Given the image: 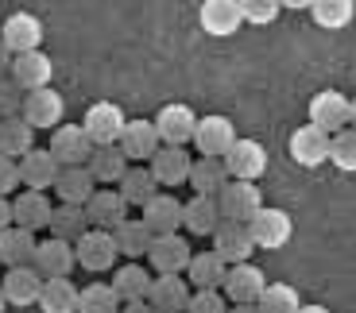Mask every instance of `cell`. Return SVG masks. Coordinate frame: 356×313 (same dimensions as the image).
Listing matches in <instances>:
<instances>
[{"mask_svg":"<svg viewBox=\"0 0 356 313\" xmlns=\"http://www.w3.org/2000/svg\"><path fill=\"white\" fill-rule=\"evenodd\" d=\"M81 124H86V132L93 135V144L105 147V144H120L128 117H124V108L116 105V101H93V105L86 108Z\"/></svg>","mask_w":356,"mask_h":313,"instance_id":"1","label":"cell"},{"mask_svg":"<svg viewBox=\"0 0 356 313\" xmlns=\"http://www.w3.org/2000/svg\"><path fill=\"white\" fill-rule=\"evenodd\" d=\"M213 251L221 255L225 263H248L252 251H256V236H252V224L248 221H229L225 217L213 232Z\"/></svg>","mask_w":356,"mask_h":313,"instance_id":"2","label":"cell"},{"mask_svg":"<svg viewBox=\"0 0 356 313\" xmlns=\"http://www.w3.org/2000/svg\"><path fill=\"white\" fill-rule=\"evenodd\" d=\"M51 151L63 167H86L89 155L97 151V144L86 132V124H58L51 132Z\"/></svg>","mask_w":356,"mask_h":313,"instance_id":"3","label":"cell"},{"mask_svg":"<svg viewBox=\"0 0 356 313\" xmlns=\"http://www.w3.org/2000/svg\"><path fill=\"white\" fill-rule=\"evenodd\" d=\"M197 120L202 117L190 105H182V101H170V105H163L155 112V128H159L163 144H170V147H186L197 132Z\"/></svg>","mask_w":356,"mask_h":313,"instance_id":"4","label":"cell"},{"mask_svg":"<svg viewBox=\"0 0 356 313\" xmlns=\"http://www.w3.org/2000/svg\"><path fill=\"white\" fill-rule=\"evenodd\" d=\"M310 124H318L321 132H330V135L345 132L353 124V101L337 90H321L310 101Z\"/></svg>","mask_w":356,"mask_h":313,"instance_id":"5","label":"cell"},{"mask_svg":"<svg viewBox=\"0 0 356 313\" xmlns=\"http://www.w3.org/2000/svg\"><path fill=\"white\" fill-rule=\"evenodd\" d=\"M0 43L8 46L12 54H27L43 46V19L35 12H12L0 24Z\"/></svg>","mask_w":356,"mask_h":313,"instance_id":"6","label":"cell"},{"mask_svg":"<svg viewBox=\"0 0 356 313\" xmlns=\"http://www.w3.org/2000/svg\"><path fill=\"white\" fill-rule=\"evenodd\" d=\"M43 282L47 275L35 267V263H24V267H8V275L0 278V290H4V298H8V305H39V298H43Z\"/></svg>","mask_w":356,"mask_h":313,"instance_id":"7","label":"cell"},{"mask_svg":"<svg viewBox=\"0 0 356 313\" xmlns=\"http://www.w3.org/2000/svg\"><path fill=\"white\" fill-rule=\"evenodd\" d=\"M241 135H236V124H232L229 117H221V112H213V117H202L197 120V132H194V147L197 155H213V159H225V155L232 151V144H236Z\"/></svg>","mask_w":356,"mask_h":313,"instance_id":"8","label":"cell"},{"mask_svg":"<svg viewBox=\"0 0 356 313\" xmlns=\"http://www.w3.org/2000/svg\"><path fill=\"white\" fill-rule=\"evenodd\" d=\"M116 255H120V248H116V236L108 232V228H89L78 240V267L93 271V275L113 271Z\"/></svg>","mask_w":356,"mask_h":313,"instance_id":"9","label":"cell"},{"mask_svg":"<svg viewBox=\"0 0 356 313\" xmlns=\"http://www.w3.org/2000/svg\"><path fill=\"white\" fill-rule=\"evenodd\" d=\"M190 260H194V251H190V244L178 232L155 236L152 251H147V263H152L155 275H186Z\"/></svg>","mask_w":356,"mask_h":313,"instance_id":"10","label":"cell"},{"mask_svg":"<svg viewBox=\"0 0 356 313\" xmlns=\"http://www.w3.org/2000/svg\"><path fill=\"white\" fill-rule=\"evenodd\" d=\"M221 201V213L229 221H252V217L264 209V197H259V186L256 182H244V178H229L225 189L217 194Z\"/></svg>","mask_w":356,"mask_h":313,"instance_id":"11","label":"cell"},{"mask_svg":"<svg viewBox=\"0 0 356 313\" xmlns=\"http://www.w3.org/2000/svg\"><path fill=\"white\" fill-rule=\"evenodd\" d=\"M31 263H35L47 278H66L74 267H78V244L63 240V236H47V240H39L35 260Z\"/></svg>","mask_w":356,"mask_h":313,"instance_id":"12","label":"cell"},{"mask_svg":"<svg viewBox=\"0 0 356 313\" xmlns=\"http://www.w3.org/2000/svg\"><path fill=\"white\" fill-rule=\"evenodd\" d=\"M248 224H252V236H256V248H264V251H279V248H286V240L294 236L291 217H286L283 209H275V205H264Z\"/></svg>","mask_w":356,"mask_h":313,"instance_id":"13","label":"cell"},{"mask_svg":"<svg viewBox=\"0 0 356 313\" xmlns=\"http://www.w3.org/2000/svg\"><path fill=\"white\" fill-rule=\"evenodd\" d=\"M330 132H321L318 124H302L291 132V159L298 167H321V162H330Z\"/></svg>","mask_w":356,"mask_h":313,"instance_id":"14","label":"cell"},{"mask_svg":"<svg viewBox=\"0 0 356 313\" xmlns=\"http://www.w3.org/2000/svg\"><path fill=\"white\" fill-rule=\"evenodd\" d=\"M128 209H132L128 197L116 186H97V194L86 201V213H89V221H93V228H108V232H113L116 224L128 221Z\"/></svg>","mask_w":356,"mask_h":313,"instance_id":"15","label":"cell"},{"mask_svg":"<svg viewBox=\"0 0 356 313\" xmlns=\"http://www.w3.org/2000/svg\"><path fill=\"white\" fill-rule=\"evenodd\" d=\"M197 19H202V31L213 39H229L241 31L244 24V12H241V0H205L202 12H197Z\"/></svg>","mask_w":356,"mask_h":313,"instance_id":"16","label":"cell"},{"mask_svg":"<svg viewBox=\"0 0 356 313\" xmlns=\"http://www.w3.org/2000/svg\"><path fill=\"white\" fill-rule=\"evenodd\" d=\"M190 298H194V287L186 275H155L152 290H147V302L159 313H186Z\"/></svg>","mask_w":356,"mask_h":313,"instance_id":"17","label":"cell"},{"mask_svg":"<svg viewBox=\"0 0 356 313\" xmlns=\"http://www.w3.org/2000/svg\"><path fill=\"white\" fill-rule=\"evenodd\" d=\"M264 287H267V275L256 267V263H232L221 290H225V298H229L232 305H241V302H259Z\"/></svg>","mask_w":356,"mask_h":313,"instance_id":"18","label":"cell"},{"mask_svg":"<svg viewBox=\"0 0 356 313\" xmlns=\"http://www.w3.org/2000/svg\"><path fill=\"white\" fill-rule=\"evenodd\" d=\"M225 167H229L232 178H244V182H259L267 170V151L259 139H236L232 151L225 155Z\"/></svg>","mask_w":356,"mask_h":313,"instance_id":"19","label":"cell"},{"mask_svg":"<svg viewBox=\"0 0 356 313\" xmlns=\"http://www.w3.org/2000/svg\"><path fill=\"white\" fill-rule=\"evenodd\" d=\"M24 117H27V124H35V128H58L63 124V117H66V101H63V93H54L51 85H43V90H31L27 93V101H24Z\"/></svg>","mask_w":356,"mask_h":313,"instance_id":"20","label":"cell"},{"mask_svg":"<svg viewBox=\"0 0 356 313\" xmlns=\"http://www.w3.org/2000/svg\"><path fill=\"white\" fill-rule=\"evenodd\" d=\"M120 147L132 162H152L155 151L163 147V135L155 128V120H128L124 135H120Z\"/></svg>","mask_w":356,"mask_h":313,"instance_id":"21","label":"cell"},{"mask_svg":"<svg viewBox=\"0 0 356 313\" xmlns=\"http://www.w3.org/2000/svg\"><path fill=\"white\" fill-rule=\"evenodd\" d=\"M19 174H24L27 189H54V182L63 174V162L54 159L51 147H35L19 159Z\"/></svg>","mask_w":356,"mask_h":313,"instance_id":"22","label":"cell"},{"mask_svg":"<svg viewBox=\"0 0 356 313\" xmlns=\"http://www.w3.org/2000/svg\"><path fill=\"white\" fill-rule=\"evenodd\" d=\"M221 221H225V213L213 194H194L186 201V209H182V228L194 236H213Z\"/></svg>","mask_w":356,"mask_h":313,"instance_id":"23","label":"cell"},{"mask_svg":"<svg viewBox=\"0 0 356 313\" xmlns=\"http://www.w3.org/2000/svg\"><path fill=\"white\" fill-rule=\"evenodd\" d=\"M147 167H152V174L159 178V186H186V182H190V170H194V159L186 155V147L163 144Z\"/></svg>","mask_w":356,"mask_h":313,"instance_id":"24","label":"cell"},{"mask_svg":"<svg viewBox=\"0 0 356 313\" xmlns=\"http://www.w3.org/2000/svg\"><path fill=\"white\" fill-rule=\"evenodd\" d=\"M182 209H186V201H178L175 194L159 189V194L143 205V221H147V228H152L155 236H167V232H178V228H182Z\"/></svg>","mask_w":356,"mask_h":313,"instance_id":"25","label":"cell"},{"mask_svg":"<svg viewBox=\"0 0 356 313\" xmlns=\"http://www.w3.org/2000/svg\"><path fill=\"white\" fill-rule=\"evenodd\" d=\"M86 167H89V174L97 178V186H120V178L128 174L132 159L124 155L120 144H105V147H97V151L89 155Z\"/></svg>","mask_w":356,"mask_h":313,"instance_id":"26","label":"cell"},{"mask_svg":"<svg viewBox=\"0 0 356 313\" xmlns=\"http://www.w3.org/2000/svg\"><path fill=\"white\" fill-rule=\"evenodd\" d=\"M12 213H16V224H24V228H47L51 224V197H47V189H24V194L12 197Z\"/></svg>","mask_w":356,"mask_h":313,"instance_id":"27","label":"cell"},{"mask_svg":"<svg viewBox=\"0 0 356 313\" xmlns=\"http://www.w3.org/2000/svg\"><path fill=\"white\" fill-rule=\"evenodd\" d=\"M12 78H16L27 93H31V90H43V85H51V78H54L51 54H43V51L16 54V62H12Z\"/></svg>","mask_w":356,"mask_h":313,"instance_id":"28","label":"cell"},{"mask_svg":"<svg viewBox=\"0 0 356 313\" xmlns=\"http://www.w3.org/2000/svg\"><path fill=\"white\" fill-rule=\"evenodd\" d=\"M225 275H229V263H225L213 248L197 251L194 260H190V267H186V278H190V287L194 290H221Z\"/></svg>","mask_w":356,"mask_h":313,"instance_id":"29","label":"cell"},{"mask_svg":"<svg viewBox=\"0 0 356 313\" xmlns=\"http://www.w3.org/2000/svg\"><path fill=\"white\" fill-rule=\"evenodd\" d=\"M27 151H35V124H27L24 112L0 120V155L24 159Z\"/></svg>","mask_w":356,"mask_h":313,"instance_id":"30","label":"cell"},{"mask_svg":"<svg viewBox=\"0 0 356 313\" xmlns=\"http://www.w3.org/2000/svg\"><path fill=\"white\" fill-rule=\"evenodd\" d=\"M35 232L31 228H24V224H12V228H4L0 232V260H4V267H24V263L35 260Z\"/></svg>","mask_w":356,"mask_h":313,"instance_id":"31","label":"cell"},{"mask_svg":"<svg viewBox=\"0 0 356 313\" xmlns=\"http://www.w3.org/2000/svg\"><path fill=\"white\" fill-rule=\"evenodd\" d=\"M54 194L66 205H86L89 197L97 194V178L89 174V167H63V174L54 182Z\"/></svg>","mask_w":356,"mask_h":313,"instance_id":"32","label":"cell"},{"mask_svg":"<svg viewBox=\"0 0 356 313\" xmlns=\"http://www.w3.org/2000/svg\"><path fill=\"white\" fill-rule=\"evenodd\" d=\"M113 236H116L120 255H128V260H143V255L152 251V244H155V232L147 228L143 217H128L124 224H116L113 228Z\"/></svg>","mask_w":356,"mask_h":313,"instance_id":"33","label":"cell"},{"mask_svg":"<svg viewBox=\"0 0 356 313\" xmlns=\"http://www.w3.org/2000/svg\"><path fill=\"white\" fill-rule=\"evenodd\" d=\"M116 189L128 197V205L143 209L155 194H159V178L152 174V167H147V162H132V167H128V174L120 178V186H116Z\"/></svg>","mask_w":356,"mask_h":313,"instance_id":"34","label":"cell"},{"mask_svg":"<svg viewBox=\"0 0 356 313\" xmlns=\"http://www.w3.org/2000/svg\"><path fill=\"white\" fill-rule=\"evenodd\" d=\"M229 167H225V159H213V155H202V159H194V170H190V182L186 186H194V194H221L225 182H229Z\"/></svg>","mask_w":356,"mask_h":313,"instance_id":"35","label":"cell"},{"mask_svg":"<svg viewBox=\"0 0 356 313\" xmlns=\"http://www.w3.org/2000/svg\"><path fill=\"white\" fill-rule=\"evenodd\" d=\"M51 236H63V240H74L78 244L81 236L93 228V221H89V213H86V205H54V213H51Z\"/></svg>","mask_w":356,"mask_h":313,"instance_id":"36","label":"cell"},{"mask_svg":"<svg viewBox=\"0 0 356 313\" xmlns=\"http://www.w3.org/2000/svg\"><path fill=\"white\" fill-rule=\"evenodd\" d=\"M78 302H81V290L70 282V275L43 282V298H39L43 313H78Z\"/></svg>","mask_w":356,"mask_h":313,"instance_id":"37","label":"cell"},{"mask_svg":"<svg viewBox=\"0 0 356 313\" xmlns=\"http://www.w3.org/2000/svg\"><path fill=\"white\" fill-rule=\"evenodd\" d=\"M152 282H155V275L147 267H140L136 260L124 263V267H116V275H113V287L124 302H143L147 290H152Z\"/></svg>","mask_w":356,"mask_h":313,"instance_id":"38","label":"cell"},{"mask_svg":"<svg viewBox=\"0 0 356 313\" xmlns=\"http://www.w3.org/2000/svg\"><path fill=\"white\" fill-rule=\"evenodd\" d=\"M310 16H314V24L325 27V31H341V27L353 24L356 0H314Z\"/></svg>","mask_w":356,"mask_h":313,"instance_id":"39","label":"cell"},{"mask_svg":"<svg viewBox=\"0 0 356 313\" xmlns=\"http://www.w3.org/2000/svg\"><path fill=\"white\" fill-rule=\"evenodd\" d=\"M120 310H124V298L116 294L113 282H89L81 290L78 313H120Z\"/></svg>","mask_w":356,"mask_h":313,"instance_id":"40","label":"cell"},{"mask_svg":"<svg viewBox=\"0 0 356 313\" xmlns=\"http://www.w3.org/2000/svg\"><path fill=\"white\" fill-rule=\"evenodd\" d=\"M256 305L264 313H298L302 310V298H298V290L291 282H267Z\"/></svg>","mask_w":356,"mask_h":313,"instance_id":"41","label":"cell"},{"mask_svg":"<svg viewBox=\"0 0 356 313\" xmlns=\"http://www.w3.org/2000/svg\"><path fill=\"white\" fill-rule=\"evenodd\" d=\"M330 162L345 174H356V128H345L330 139Z\"/></svg>","mask_w":356,"mask_h":313,"instance_id":"42","label":"cell"},{"mask_svg":"<svg viewBox=\"0 0 356 313\" xmlns=\"http://www.w3.org/2000/svg\"><path fill=\"white\" fill-rule=\"evenodd\" d=\"M241 12H244V24L267 27V24H275V19H279L283 0H241Z\"/></svg>","mask_w":356,"mask_h":313,"instance_id":"43","label":"cell"},{"mask_svg":"<svg viewBox=\"0 0 356 313\" xmlns=\"http://www.w3.org/2000/svg\"><path fill=\"white\" fill-rule=\"evenodd\" d=\"M24 101H27V90L16 78H0V120L24 112Z\"/></svg>","mask_w":356,"mask_h":313,"instance_id":"44","label":"cell"},{"mask_svg":"<svg viewBox=\"0 0 356 313\" xmlns=\"http://www.w3.org/2000/svg\"><path fill=\"white\" fill-rule=\"evenodd\" d=\"M232 302L225 298V290H194L186 313H229Z\"/></svg>","mask_w":356,"mask_h":313,"instance_id":"45","label":"cell"},{"mask_svg":"<svg viewBox=\"0 0 356 313\" xmlns=\"http://www.w3.org/2000/svg\"><path fill=\"white\" fill-rule=\"evenodd\" d=\"M19 182H24V174H19V159H12V155H0V194H4V197L16 194Z\"/></svg>","mask_w":356,"mask_h":313,"instance_id":"46","label":"cell"},{"mask_svg":"<svg viewBox=\"0 0 356 313\" xmlns=\"http://www.w3.org/2000/svg\"><path fill=\"white\" fill-rule=\"evenodd\" d=\"M12 224H16V213H12V201L4 194H0V232H4V228H12Z\"/></svg>","mask_w":356,"mask_h":313,"instance_id":"47","label":"cell"},{"mask_svg":"<svg viewBox=\"0 0 356 313\" xmlns=\"http://www.w3.org/2000/svg\"><path fill=\"white\" fill-rule=\"evenodd\" d=\"M12 62H16V54L0 43V78H12Z\"/></svg>","mask_w":356,"mask_h":313,"instance_id":"48","label":"cell"},{"mask_svg":"<svg viewBox=\"0 0 356 313\" xmlns=\"http://www.w3.org/2000/svg\"><path fill=\"white\" fill-rule=\"evenodd\" d=\"M120 313H159V310L143 298V302H124V310H120Z\"/></svg>","mask_w":356,"mask_h":313,"instance_id":"49","label":"cell"},{"mask_svg":"<svg viewBox=\"0 0 356 313\" xmlns=\"http://www.w3.org/2000/svg\"><path fill=\"white\" fill-rule=\"evenodd\" d=\"M283 8H291V12H302V8H306V12H310L314 0H283Z\"/></svg>","mask_w":356,"mask_h":313,"instance_id":"50","label":"cell"},{"mask_svg":"<svg viewBox=\"0 0 356 313\" xmlns=\"http://www.w3.org/2000/svg\"><path fill=\"white\" fill-rule=\"evenodd\" d=\"M229 313H264V310H259L256 302H241V305H232Z\"/></svg>","mask_w":356,"mask_h":313,"instance_id":"51","label":"cell"},{"mask_svg":"<svg viewBox=\"0 0 356 313\" xmlns=\"http://www.w3.org/2000/svg\"><path fill=\"white\" fill-rule=\"evenodd\" d=\"M298 313H330V310H325V305H302Z\"/></svg>","mask_w":356,"mask_h":313,"instance_id":"52","label":"cell"},{"mask_svg":"<svg viewBox=\"0 0 356 313\" xmlns=\"http://www.w3.org/2000/svg\"><path fill=\"white\" fill-rule=\"evenodd\" d=\"M0 313H8V298H4V290H0Z\"/></svg>","mask_w":356,"mask_h":313,"instance_id":"53","label":"cell"},{"mask_svg":"<svg viewBox=\"0 0 356 313\" xmlns=\"http://www.w3.org/2000/svg\"><path fill=\"white\" fill-rule=\"evenodd\" d=\"M348 128H356V97H353V124H348Z\"/></svg>","mask_w":356,"mask_h":313,"instance_id":"54","label":"cell"},{"mask_svg":"<svg viewBox=\"0 0 356 313\" xmlns=\"http://www.w3.org/2000/svg\"><path fill=\"white\" fill-rule=\"evenodd\" d=\"M0 267H4V260H0Z\"/></svg>","mask_w":356,"mask_h":313,"instance_id":"55","label":"cell"}]
</instances>
